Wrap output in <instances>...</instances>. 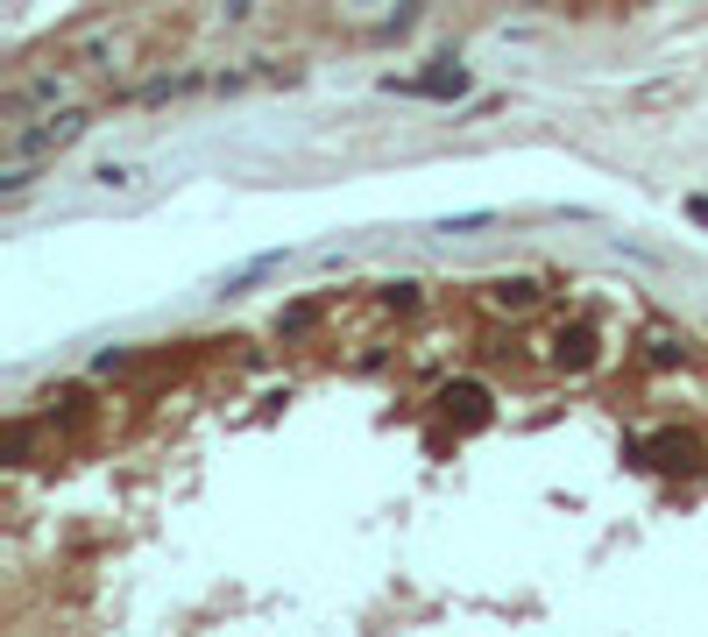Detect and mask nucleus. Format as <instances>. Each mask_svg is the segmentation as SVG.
<instances>
[{"instance_id":"9b49d317","label":"nucleus","mask_w":708,"mask_h":637,"mask_svg":"<svg viewBox=\"0 0 708 637\" xmlns=\"http://www.w3.org/2000/svg\"><path fill=\"white\" fill-rule=\"evenodd\" d=\"M256 14V0H220V22H248Z\"/></svg>"},{"instance_id":"423d86ee","label":"nucleus","mask_w":708,"mask_h":637,"mask_svg":"<svg viewBox=\"0 0 708 637\" xmlns=\"http://www.w3.org/2000/svg\"><path fill=\"white\" fill-rule=\"evenodd\" d=\"M482 298L496 305V312H531V305H539V283H531V277H496Z\"/></svg>"},{"instance_id":"20e7f679","label":"nucleus","mask_w":708,"mask_h":637,"mask_svg":"<svg viewBox=\"0 0 708 637\" xmlns=\"http://www.w3.org/2000/svg\"><path fill=\"white\" fill-rule=\"evenodd\" d=\"M390 92H418V100H461L468 92V71L461 64H439V71H426V79H382Z\"/></svg>"},{"instance_id":"7ed1b4c3","label":"nucleus","mask_w":708,"mask_h":637,"mask_svg":"<svg viewBox=\"0 0 708 637\" xmlns=\"http://www.w3.org/2000/svg\"><path fill=\"white\" fill-rule=\"evenodd\" d=\"M552 369H567V376L596 369V326H560L552 334Z\"/></svg>"},{"instance_id":"f03ea898","label":"nucleus","mask_w":708,"mask_h":637,"mask_svg":"<svg viewBox=\"0 0 708 637\" xmlns=\"http://www.w3.org/2000/svg\"><path fill=\"white\" fill-rule=\"evenodd\" d=\"M439 418L461 425V432H482V425L496 418L489 411V390H482V382H447V390H439Z\"/></svg>"},{"instance_id":"1a4fd4ad","label":"nucleus","mask_w":708,"mask_h":637,"mask_svg":"<svg viewBox=\"0 0 708 637\" xmlns=\"http://www.w3.org/2000/svg\"><path fill=\"white\" fill-rule=\"evenodd\" d=\"M645 347H652V361H659V369H674V361L687 355V347H680V340H666V334H659V340H645Z\"/></svg>"},{"instance_id":"6e6552de","label":"nucleus","mask_w":708,"mask_h":637,"mask_svg":"<svg viewBox=\"0 0 708 637\" xmlns=\"http://www.w3.org/2000/svg\"><path fill=\"white\" fill-rule=\"evenodd\" d=\"M376 305H382V312H418V283H382Z\"/></svg>"},{"instance_id":"39448f33","label":"nucleus","mask_w":708,"mask_h":637,"mask_svg":"<svg viewBox=\"0 0 708 637\" xmlns=\"http://www.w3.org/2000/svg\"><path fill=\"white\" fill-rule=\"evenodd\" d=\"M652 454H659L652 468H674V475H695V468H701V439H695V432H659Z\"/></svg>"},{"instance_id":"9d476101","label":"nucleus","mask_w":708,"mask_h":637,"mask_svg":"<svg viewBox=\"0 0 708 637\" xmlns=\"http://www.w3.org/2000/svg\"><path fill=\"white\" fill-rule=\"evenodd\" d=\"M312 319H319V305H298V312H283V334H305Z\"/></svg>"},{"instance_id":"0eeeda50","label":"nucleus","mask_w":708,"mask_h":637,"mask_svg":"<svg viewBox=\"0 0 708 637\" xmlns=\"http://www.w3.org/2000/svg\"><path fill=\"white\" fill-rule=\"evenodd\" d=\"M29 439H36V425H29V418H8V432H0V454H8V468H22V460H29Z\"/></svg>"},{"instance_id":"f257e3e1","label":"nucleus","mask_w":708,"mask_h":637,"mask_svg":"<svg viewBox=\"0 0 708 637\" xmlns=\"http://www.w3.org/2000/svg\"><path fill=\"white\" fill-rule=\"evenodd\" d=\"M92 128V113L86 107H64V113H43V128H8V163H43V157H57V149H71V142H79V135Z\"/></svg>"}]
</instances>
